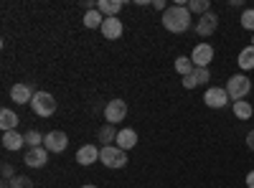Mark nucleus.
<instances>
[{"label": "nucleus", "instance_id": "1", "mask_svg": "<svg viewBox=\"0 0 254 188\" xmlns=\"http://www.w3.org/2000/svg\"><path fill=\"white\" fill-rule=\"evenodd\" d=\"M163 26L171 33H186L193 26V15H190L188 5H168V10L163 13Z\"/></svg>", "mask_w": 254, "mask_h": 188}, {"label": "nucleus", "instance_id": "2", "mask_svg": "<svg viewBox=\"0 0 254 188\" xmlns=\"http://www.w3.org/2000/svg\"><path fill=\"white\" fill-rule=\"evenodd\" d=\"M99 163L107 165V168H125L127 165V153L122 148H117V145H104L102 153H99Z\"/></svg>", "mask_w": 254, "mask_h": 188}, {"label": "nucleus", "instance_id": "3", "mask_svg": "<svg viewBox=\"0 0 254 188\" xmlns=\"http://www.w3.org/2000/svg\"><path fill=\"white\" fill-rule=\"evenodd\" d=\"M226 92H229L231 102L244 99V97L252 92V79H249V76H244V74H234V76H231V79L226 81Z\"/></svg>", "mask_w": 254, "mask_h": 188}, {"label": "nucleus", "instance_id": "4", "mask_svg": "<svg viewBox=\"0 0 254 188\" xmlns=\"http://www.w3.org/2000/svg\"><path fill=\"white\" fill-rule=\"evenodd\" d=\"M31 110L38 115V117H51L56 112V99L49 94V92H36L33 99H31Z\"/></svg>", "mask_w": 254, "mask_h": 188}, {"label": "nucleus", "instance_id": "5", "mask_svg": "<svg viewBox=\"0 0 254 188\" xmlns=\"http://www.w3.org/2000/svg\"><path fill=\"white\" fill-rule=\"evenodd\" d=\"M203 102L208 104L211 110H221V107H226V104L231 102V97H229L226 87H208L206 94H203Z\"/></svg>", "mask_w": 254, "mask_h": 188}, {"label": "nucleus", "instance_id": "6", "mask_svg": "<svg viewBox=\"0 0 254 188\" xmlns=\"http://www.w3.org/2000/svg\"><path fill=\"white\" fill-rule=\"evenodd\" d=\"M127 117V102L125 99H112L107 102V107H104V120L110 125H117Z\"/></svg>", "mask_w": 254, "mask_h": 188}, {"label": "nucleus", "instance_id": "7", "mask_svg": "<svg viewBox=\"0 0 254 188\" xmlns=\"http://www.w3.org/2000/svg\"><path fill=\"white\" fill-rule=\"evenodd\" d=\"M66 145H69V135L66 132H61V130H54L44 137V148L49 153H64L66 150Z\"/></svg>", "mask_w": 254, "mask_h": 188}, {"label": "nucleus", "instance_id": "8", "mask_svg": "<svg viewBox=\"0 0 254 188\" xmlns=\"http://www.w3.org/2000/svg\"><path fill=\"white\" fill-rule=\"evenodd\" d=\"M190 61H193V66L198 69H208V64L214 61V46L211 44H198L190 54Z\"/></svg>", "mask_w": 254, "mask_h": 188}, {"label": "nucleus", "instance_id": "9", "mask_svg": "<svg viewBox=\"0 0 254 188\" xmlns=\"http://www.w3.org/2000/svg\"><path fill=\"white\" fill-rule=\"evenodd\" d=\"M23 163L28 165V168H44V165L49 163V150L41 145V148H28L26 155H23Z\"/></svg>", "mask_w": 254, "mask_h": 188}, {"label": "nucleus", "instance_id": "10", "mask_svg": "<svg viewBox=\"0 0 254 188\" xmlns=\"http://www.w3.org/2000/svg\"><path fill=\"white\" fill-rule=\"evenodd\" d=\"M216 28H219V18H216L214 13L201 15V18H198V23H196V33H198L201 38L214 36V33H216Z\"/></svg>", "mask_w": 254, "mask_h": 188}, {"label": "nucleus", "instance_id": "11", "mask_svg": "<svg viewBox=\"0 0 254 188\" xmlns=\"http://www.w3.org/2000/svg\"><path fill=\"white\" fill-rule=\"evenodd\" d=\"M99 153H102V148H97V145H81L76 150V163L79 165H94L99 160Z\"/></svg>", "mask_w": 254, "mask_h": 188}, {"label": "nucleus", "instance_id": "12", "mask_svg": "<svg viewBox=\"0 0 254 188\" xmlns=\"http://www.w3.org/2000/svg\"><path fill=\"white\" fill-rule=\"evenodd\" d=\"M102 36L104 38H110V41H117L120 36H122V31H125V26H122V20L120 18H104V23H102Z\"/></svg>", "mask_w": 254, "mask_h": 188}, {"label": "nucleus", "instance_id": "13", "mask_svg": "<svg viewBox=\"0 0 254 188\" xmlns=\"http://www.w3.org/2000/svg\"><path fill=\"white\" fill-rule=\"evenodd\" d=\"M211 79V71L208 69H193V74H188V76H183V87L186 89H196V87H203L206 81Z\"/></svg>", "mask_w": 254, "mask_h": 188}, {"label": "nucleus", "instance_id": "14", "mask_svg": "<svg viewBox=\"0 0 254 188\" xmlns=\"http://www.w3.org/2000/svg\"><path fill=\"white\" fill-rule=\"evenodd\" d=\"M33 87L31 84H26V81H20V84H15L13 89H10V97H13V102L15 104H31V99H33Z\"/></svg>", "mask_w": 254, "mask_h": 188}, {"label": "nucleus", "instance_id": "15", "mask_svg": "<svg viewBox=\"0 0 254 188\" xmlns=\"http://www.w3.org/2000/svg\"><path fill=\"white\" fill-rule=\"evenodd\" d=\"M115 142H117V148H122V150L127 153V150H132L135 145H137V132H135L132 127H125V130L117 132V140H115Z\"/></svg>", "mask_w": 254, "mask_h": 188}, {"label": "nucleus", "instance_id": "16", "mask_svg": "<svg viewBox=\"0 0 254 188\" xmlns=\"http://www.w3.org/2000/svg\"><path fill=\"white\" fill-rule=\"evenodd\" d=\"M122 0H97V10L104 15V18H117L120 10H122Z\"/></svg>", "mask_w": 254, "mask_h": 188}, {"label": "nucleus", "instance_id": "17", "mask_svg": "<svg viewBox=\"0 0 254 188\" xmlns=\"http://www.w3.org/2000/svg\"><path fill=\"white\" fill-rule=\"evenodd\" d=\"M26 145V135H20V132H15V130H10V132H3V148L5 150H20Z\"/></svg>", "mask_w": 254, "mask_h": 188}, {"label": "nucleus", "instance_id": "18", "mask_svg": "<svg viewBox=\"0 0 254 188\" xmlns=\"http://www.w3.org/2000/svg\"><path fill=\"white\" fill-rule=\"evenodd\" d=\"M18 115L13 112V110H8V107H3L0 110V127H3V132H10V130H15L18 127Z\"/></svg>", "mask_w": 254, "mask_h": 188}, {"label": "nucleus", "instance_id": "19", "mask_svg": "<svg viewBox=\"0 0 254 188\" xmlns=\"http://www.w3.org/2000/svg\"><path fill=\"white\" fill-rule=\"evenodd\" d=\"M237 64H239V69H244V71H252V69H254V46H252V44L239 51Z\"/></svg>", "mask_w": 254, "mask_h": 188}, {"label": "nucleus", "instance_id": "20", "mask_svg": "<svg viewBox=\"0 0 254 188\" xmlns=\"http://www.w3.org/2000/svg\"><path fill=\"white\" fill-rule=\"evenodd\" d=\"M117 132H120V130H115V125L104 122L102 127H99V132H97V137H99V142H104V145H112V142L117 140ZM104 145H102V148H104Z\"/></svg>", "mask_w": 254, "mask_h": 188}, {"label": "nucleus", "instance_id": "21", "mask_svg": "<svg viewBox=\"0 0 254 188\" xmlns=\"http://www.w3.org/2000/svg\"><path fill=\"white\" fill-rule=\"evenodd\" d=\"M231 110H234V115L239 117V120H249L252 115H254V107L249 102H244V99H239V102H231Z\"/></svg>", "mask_w": 254, "mask_h": 188}, {"label": "nucleus", "instance_id": "22", "mask_svg": "<svg viewBox=\"0 0 254 188\" xmlns=\"http://www.w3.org/2000/svg\"><path fill=\"white\" fill-rule=\"evenodd\" d=\"M188 10H190V15H206V13H211V3L208 0H188Z\"/></svg>", "mask_w": 254, "mask_h": 188}, {"label": "nucleus", "instance_id": "23", "mask_svg": "<svg viewBox=\"0 0 254 188\" xmlns=\"http://www.w3.org/2000/svg\"><path fill=\"white\" fill-rule=\"evenodd\" d=\"M102 23H104V15L99 10H87L84 13V26L87 28H102Z\"/></svg>", "mask_w": 254, "mask_h": 188}, {"label": "nucleus", "instance_id": "24", "mask_svg": "<svg viewBox=\"0 0 254 188\" xmlns=\"http://www.w3.org/2000/svg\"><path fill=\"white\" fill-rule=\"evenodd\" d=\"M193 61H190V56H178L176 59V71L181 74V76H188V74H193Z\"/></svg>", "mask_w": 254, "mask_h": 188}, {"label": "nucleus", "instance_id": "25", "mask_svg": "<svg viewBox=\"0 0 254 188\" xmlns=\"http://www.w3.org/2000/svg\"><path fill=\"white\" fill-rule=\"evenodd\" d=\"M44 137L46 135H41L38 130H28L26 132V145L28 148H41V145H44Z\"/></svg>", "mask_w": 254, "mask_h": 188}, {"label": "nucleus", "instance_id": "26", "mask_svg": "<svg viewBox=\"0 0 254 188\" xmlns=\"http://www.w3.org/2000/svg\"><path fill=\"white\" fill-rule=\"evenodd\" d=\"M10 188H33V181L28 176H15L13 181H8Z\"/></svg>", "mask_w": 254, "mask_h": 188}, {"label": "nucleus", "instance_id": "27", "mask_svg": "<svg viewBox=\"0 0 254 188\" xmlns=\"http://www.w3.org/2000/svg\"><path fill=\"white\" fill-rule=\"evenodd\" d=\"M242 26L254 33V8H247V10L242 13Z\"/></svg>", "mask_w": 254, "mask_h": 188}, {"label": "nucleus", "instance_id": "28", "mask_svg": "<svg viewBox=\"0 0 254 188\" xmlns=\"http://www.w3.org/2000/svg\"><path fill=\"white\" fill-rule=\"evenodd\" d=\"M0 173H3V178L5 181H13L15 176H13V165L10 163H3V165H0Z\"/></svg>", "mask_w": 254, "mask_h": 188}, {"label": "nucleus", "instance_id": "29", "mask_svg": "<svg viewBox=\"0 0 254 188\" xmlns=\"http://www.w3.org/2000/svg\"><path fill=\"white\" fill-rule=\"evenodd\" d=\"M153 8H155V10H163V13L168 10V5H165V0H153Z\"/></svg>", "mask_w": 254, "mask_h": 188}, {"label": "nucleus", "instance_id": "30", "mask_svg": "<svg viewBox=\"0 0 254 188\" xmlns=\"http://www.w3.org/2000/svg\"><path fill=\"white\" fill-rule=\"evenodd\" d=\"M247 148L254 153V130H249V135H247Z\"/></svg>", "mask_w": 254, "mask_h": 188}, {"label": "nucleus", "instance_id": "31", "mask_svg": "<svg viewBox=\"0 0 254 188\" xmlns=\"http://www.w3.org/2000/svg\"><path fill=\"white\" fill-rule=\"evenodd\" d=\"M247 188H254V171L247 173Z\"/></svg>", "mask_w": 254, "mask_h": 188}, {"label": "nucleus", "instance_id": "32", "mask_svg": "<svg viewBox=\"0 0 254 188\" xmlns=\"http://www.w3.org/2000/svg\"><path fill=\"white\" fill-rule=\"evenodd\" d=\"M0 188H10V183L5 181V183H0Z\"/></svg>", "mask_w": 254, "mask_h": 188}, {"label": "nucleus", "instance_id": "33", "mask_svg": "<svg viewBox=\"0 0 254 188\" xmlns=\"http://www.w3.org/2000/svg\"><path fill=\"white\" fill-rule=\"evenodd\" d=\"M81 188H97V186H92V183H87V186H81Z\"/></svg>", "mask_w": 254, "mask_h": 188}, {"label": "nucleus", "instance_id": "34", "mask_svg": "<svg viewBox=\"0 0 254 188\" xmlns=\"http://www.w3.org/2000/svg\"><path fill=\"white\" fill-rule=\"evenodd\" d=\"M252 46H254V36H252Z\"/></svg>", "mask_w": 254, "mask_h": 188}]
</instances>
